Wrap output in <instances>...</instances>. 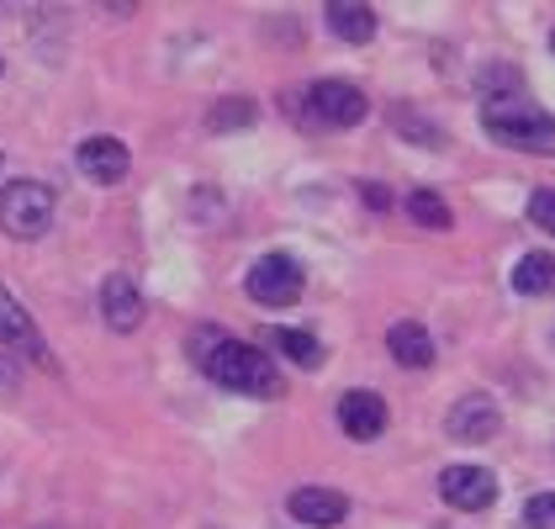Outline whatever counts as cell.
Segmentation results:
<instances>
[{
  "instance_id": "1",
  "label": "cell",
  "mask_w": 555,
  "mask_h": 529,
  "mask_svg": "<svg viewBox=\"0 0 555 529\" xmlns=\"http://www.w3.org/2000/svg\"><path fill=\"white\" fill-rule=\"evenodd\" d=\"M191 360L212 376L217 387L228 392H244V397H281V371L275 360L244 339H228L222 328H202L191 334Z\"/></svg>"
},
{
  "instance_id": "2",
  "label": "cell",
  "mask_w": 555,
  "mask_h": 529,
  "mask_svg": "<svg viewBox=\"0 0 555 529\" xmlns=\"http://www.w3.org/2000/svg\"><path fill=\"white\" fill-rule=\"evenodd\" d=\"M481 128L503 149H518V154H555V117L540 112L534 101H524V95H487L481 101Z\"/></svg>"
},
{
  "instance_id": "3",
  "label": "cell",
  "mask_w": 555,
  "mask_h": 529,
  "mask_svg": "<svg viewBox=\"0 0 555 529\" xmlns=\"http://www.w3.org/2000/svg\"><path fill=\"white\" fill-rule=\"evenodd\" d=\"M53 228V191L43 180H11L0 191V233L11 238H43Z\"/></svg>"
},
{
  "instance_id": "4",
  "label": "cell",
  "mask_w": 555,
  "mask_h": 529,
  "mask_svg": "<svg viewBox=\"0 0 555 529\" xmlns=\"http://www.w3.org/2000/svg\"><path fill=\"white\" fill-rule=\"evenodd\" d=\"M365 112H371L365 90L349 80H318L301 90V122H312V128H354V122H365Z\"/></svg>"
},
{
  "instance_id": "5",
  "label": "cell",
  "mask_w": 555,
  "mask_h": 529,
  "mask_svg": "<svg viewBox=\"0 0 555 529\" xmlns=\"http://www.w3.org/2000/svg\"><path fill=\"white\" fill-rule=\"evenodd\" d=\"M301 286H307V275H301V264L292 255H259L249 264V297L264 302V308H292L301 297Z\"/></svg>"
},
{
  "instance_id": "6",
  "label": "cell",
  "mask_w": 555,
  "mask_h": 529,
  "mask_svg": "<svg viewBox=\"0 0 555 529\" xmlns=\"http://www.w3.org/2000/svg\"><path fill=\"white\" fill-rule=\"evenodd\" d=\"M439 498L450 508H461V514H481V508L498 503V477L487 466H450L439 477Z\"/></svg>"
},
{
  "instance_id": "7",
  "label": "cell",
  "mask_w": 555,
  "mask_h": 529,
  "mask_svg": "<svg viewBox=\"0 0 555 529\" xmlns=\"http://www.w3.org/2000/svg\"><path fill=\"white\" fill-rule=\"evenodd\" d=\"M444 429H450V440L481 444V440H492V435L503 429V413H498V402H492L487 392H466L455 408H450Z\"/></svg>"
},
{
  "instance_id": "8",
  "label": "cell",
  "mask_w": 555,
  "mask_h": 529,
  "mask_svg": "<svg viewBox=\"0 0 555 529\" xmlns=\"http://www.w3.org/2000/svg\"><path fill=\"white\" fill-rule=\"evenodd\" d=\"M339 424L349 440H382L386 435V402L382 392H365V387H354V392L339 397Z\"/></svg>"
},
{
  "instance_id": "9",
  "label": "cell",
  "mask_w": 555,
  "mask_h": 529,
  "mask_svg": "<svg viewBox=\"0 0 555 529\" xmlns=\"http://www.w3.org/2000/svg\"><path fill=\"white\" fill-rule=\"evenodd\" d=\"M286 508H292V519L307 529H334V525H344V514H349V498L334 492V487H297Z\"/></svg>"
},
{
  "instance_id": "10",
  "label": "cell",
  "mask_w": 555,
  "mask_h": 529,
  "mask_svg": "<svg viewBox=\"0 0 555 529\" xmlns=\"http://www.w3.org/2000/svg\"><path fill=\"white\" fill-rule=\"evenodd\" d=\"M101 318L112 334H132L143 323V292L132 286L128 275H106L101 281Z\"/></svg>"
},
{
  "instance_id": "11",
  "label": "cell",
  "mask_w": 555,
  "mask_h": 529,
  "mask_svg": "<svg viewBox=\"0 0 555 529\" xmlns=\"http://www.w3.org/2000/svg\"><path fill=\"white\" fill-rule=\"evenodd\" d=\"M75 159H80V170H86V176L95 180V185H117V180L128 176V165H132V159H128V149H122L117 138H106V132H95V138H86Z\"/></svg>"
},
{
  "instance_id": "12",
  "label": "cell",
  "mask_w": 555,
  "mask_h": 529,
  "mask_svg": "<svg viewBox=\"0 0 555 529\" xmlns=\"http://www.w3.org/2000/svg\"><path fill=\"white\" fill-rule=\"evenodd\" d=\"M0 345H11V350H22V354H33V360H48L43 350V334L33 328V318H27V308L0 286Z\"/></svg>"
},
{
  "instance_id": "13",
  "label": "cell",
  "mask_w": 555,
  "mask_h": 529,
  "mask_svg": "<svg viewBox=\"0 0 555 529\" xmlns=\"http://www.w3.org/2000/svg\"><path fill=\"white\" fill-rule=\"evenodd\" d=\"M323 16H328V33L344 38V43H371L376 38V11L365 0H328Z\"/></svg>"
},
{
  "instance_id": "14",
  "label": "cell",
  "mask_w": 555,
  "mask_h": 529,
  "mask_svg": "<svg viewBox=\"0 0 555 529\" xmlns=\"http://www.w3.org/2000/svg\"><path fill=\"white\" fill-rule=\"evenodd\" d=\"M386 350H391V360H397V365H408V371H424V365H434V339H428L424 323H391Z\"/></svg>"
},
{
  "instance_id": "15",
  "label": "cell",
  "mask_w": 555,
  "mask_h": 529,
  "mask_svg": "<svg viewBox=\"0 0 555 529\" xmlns=\"http://www.w3.org/2000/svg\"><path fill=\"white\" fill-rule=\"evenodd\" d=\"M264 339L286 354L292 365H301V371H318V365H323V345H318V334H307V328H270Z\"/></svg>"
},
{
  "instance_id": "16",
  "label": "cell",
  "mask_w": 555,
  "mask_h": 529,
  "mask_svg": "<svg viewBox=\"0 0 555 529\" xmlns=\"http://www.w3.org/2000/svg\"><path fill=\"white\" fill-rule=\"evenodd\" d=\"M513 292H524V297H545L555 292V255H524V260L513 264Z\"/></svg>"
},
{
  "instance_id": "17",
  "label": "cell",
  "mask_w": 555,
  "mask_h": 529,
  "mask_svg": "<svg viewBox=\"0 0 555 529\" xmlns=\"http://www.w3.org/2000/svg\"><path fill=\"white\" fill-rule=\"evenodd\" d=\"M249 122H255V101H249V95H228V101H217L212 117H207V128H212V132L249 128Z\"/></svg>"
},
{
  "instance_id": "18",
  "label": "cell",
  "mask_w": 555,
  "mask_h": 529,
  "mask_svg": "<svg viewBox=\"0 0 555 529\" xmlns=\"http://www.w3.org/2000/svg\"><path fill=\"white\" fill-rule=\"evenodd\" d=\"M408 218L424 222V228H450V207H444V196H434V191H413V196H408Z\"/></svg>"
},
{
  "instance_id": "19",
  "label": "cell",
  "mask_w": 555,
  "mask_h": 529,
  "mask_svg": "<svg viewBox=\"0 0 555 529\" xmlns=\"http://www.w3.org/2000/svg\"><path fill=\"white\" fill-rule=\"evenodd\" d=\"M524 525L529 529H555V492H540L524 503Z\"/></svg>"
},
{
  "instance_id": "20",
  "label": "cell",
  "mask_w": 555,
  "mask_h": 529,
  "mask_svg": "<svg viewBox=\"0 0 555 529\" xmlns=\"http://www.w3.org/2000/svg\"><path fill=\"white\" fill-rule=\"evenodd\" d=\"M529 218L555 238V191H534V196H529Z\"/></svg>"
},
{
  "instance_id": "21",
  "label": "cell",
  "mask_w": 555,
  "mask_h": 529,
  "mask_svg": "<svg viewBox=\"0 0 555 529\" xmlns=\"http://www.w3.org/2000/svg\"><path fill=\"white\" fill-rule=\"evenodd\" d=\"M360 196H365V202H371V207H386V191H382V185H371V180H365V185H360Z\"/></svg>"
},
{
  "instance_id": "22",
  "label": "cell",
  "mask_w": 555,
  "mask_h": 529,
  "mask_svg": "<svg viewBox=\"0 0 555 529\" xmlns=\"http://www.w3.org/2000/svg\"><path fill=\"white\" fill-rule=\"evenodd\" d=\"M551 48H555V33H551Z\"/></svg>"
}]
</instances>
